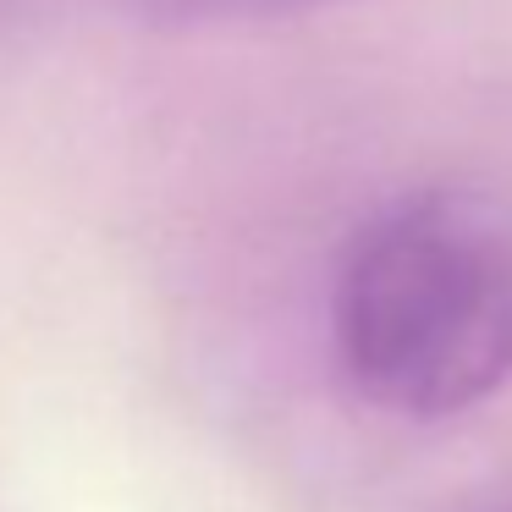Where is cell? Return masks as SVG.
<instances>
[{
    "mask_svg": "<svg viewBox=\"0 0 512 512\" xmlns=\"http://www.w3.org/2000/svg\"><path fill=\"white\" fill-rule=\"evenodd\" d=\"M111 12L149 28H232V23H276L331 0H105Z\"/></svg>",
    "mask_w": 512,
    "mask_h": 512,
    "instance_id": "cell-2",
    "label": "cell"
},
{
    "mask_svg": "<svg viewBox=\"0 0 512 512\" xmlns=\"http://www.w3.org/2000/svg\"><path fill=\"white\" fill-rule=\"evenodd\" d=\"M342 369L369 402L446 419L512 380V221L430 188L347 243L331 292Z\"/></svg>",
    "mask_w": 512,
    "mask_h": 512,
    "instance_id": "cell-1",
    "label": "cell"
},
{
    "mask_svg": "<svg viewBox=\"0 0 512 512\" xmlns=\"http://www.w3.org/2000/svg\"><path fill=\"white\" fill-rule=\"evenodd\" d=\"M0 6H17V0H0Z\"/></svg>",
    "mask_w": 512,
    "mask_h": 512,
    "instance_id": "cell-3",
    "label": "cell"
}]
</instances>
